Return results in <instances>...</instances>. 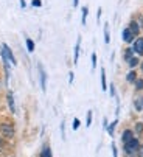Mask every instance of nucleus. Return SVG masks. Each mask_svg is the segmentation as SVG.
I'll return each mask as SVG.
<instances>
[{
    "label": "nucleus",
    "instance_id": "nucleus-34",
    "mask_svg": "<svg viewBox=\"0 0 143 157\" xmlns=\"http://www.w3.org/2000/svg\"><path fill=\"white\" fill-rule=\"evenodd\" d=\"M97 17H98V20H100V17H101V8H98V14H97Z\"/></svg>",
    "mask_w": 143,
    "mask_h": 157
},
{
    "label": "nucleus",
    "instance_id": "nucleus-4",
    "mask_svg": "<svg viewBox=\"0 0 143 157\" xmlns=\"http://www.w3.org/2000/svg\"><path fill=\"white\" fill-rule=\"evenodd\" d=\"M132 48H134V53H137V55H141V56H143V37H137V39L134 40Z\"/></svg>",
    "mask_w": 143,
    "mask_h": 157
},
{
    "label": "nucleus",
    "instance_id": "nucleus-9",
    "mask_svg": "<svg viewBox=\"0 0 143 157\" xmlns=\"http://www.w3.org/2000/svg\"><path fill=\"white\" fill-rule=\"evenodd\" d=\"M6 100H8L10 110L13 112V114H16V104H14V97H13V92H8V95H6Z\"/></svg>",
    "mask_w": 143,
    "mask_h": 157
},
{
    "label": "nucleus",
    "instance_id": "nucleus-25",
    "mask_svg": "<svg viewBox=\"0 0 143 157\" xmlns=\"http://www.w3.org/2000/svg\"><path fill=\"white\" fill-rule=\"evenodd\" d=\"M97 67V55L92 53V69H95Z\"/></svg>",
    "mask_w": 143,
    "mask_h": 157
},
{
    "label": "nucleus",
    "instance_id": "nucleus-15",
    "mask_svg": "<svg viewBox=\"0 0 143 157\" xmlns=\"http://www.w3.org/2000/svg\"><path fill=\"white\" fill-rule=\"evenodd\" d=\"M101 89L106 90L107 89V84H106V72H104V67L101 69Z\"/></svg>",
    "mask_w": 143,
    "mask_h": 157
},
{
    "label": "nucleus",
    "instance_id": "nucleus-21",
    "mask_svg": "<svg viewBox=\"0 0 143 157\" xmlns=\"http://www.w3.org/2000/svg\"><path fill=\"white\" fill-rule=\"evenodd\" d=\"M134 84H135V89H137V90H143V79L137 78V81H135Z\"/></svg>",
    "mask_w": 143,
    "mask_h": 157
},
{
    "label": "nucleus",
    "instance_id": "nucleus-11",
    "mask_svg": "<svg viewBox=\"0 0 143 157\" xmlns=\"http://www.w3.org/2000/svg\"><path fill=\"white\" fill-rule=\"evenodd\" d=\"M132 56H134V48H132V47H128V48L125 50V53H123V59L128 62Z\"/></svg>",
    "mask_w": 143,
    "mask_h": 157
},
{
    "label": "nucleus",
    "instance_id": "nucleus-8",
    "mask_svg": "<svg viewBox=\"0 0 143 157\" xmlns=\"http://www.w3.org/2000/svg\"><path fill=\"white\" fill-rule=\"evenodd\" d=\"M132 139H134V132H132L131 129H125V131H123V136H122L123 143H128V142L132 140Z\"/></svg>",
    "mask_w": 143,
    "mask_h": 157
},
{
    "label": "nucleus",
    "instance_id": "nucleus-28",
    "mask_svg": "<svg viewBox=\"0 0 143 157\" xmlns=\"http://www.w3.org/2000/svg\"><path fill=\"white\" fill-rule=\"evenodd\" d=\"M41 5H42L41 0H33V6H41Z\"/></svg>",
    "mask_w": 143,
    "mask_h": 157
},
{
    "label": "nucleus",
    "instance_id": "nucleus-1",
    "mask_svg": "<svg viewBox=\"0 0 143 157\" xmlns=\"http://www.w3.org/2000/svg\"><path fill=\"white\" fill-rule=\"evenodd\" d=\"M2 59H3V61H6V62H11L13 65H16V64H17V61H16V58H14V55H13L11 48L6 45V44H2Z\"/></svg>",
    "mask_w": 143,
    "mask_h": 157
},
{
    "label": "nucleus",
    "instance_id": "nucleus-20",
    "mask_svg": "<svg viewBox=\"0 0 143 157\" xmlns=\"http://www.w3.org/2000/svg\"><path fill=\"white\" fill-rule=\"evenodd\" d=\"M25 42H27V48H28V52H33V50H34V42H33L30 37H27Z\"/></svg>",
    "mask_w": 143,
    "mask_h": 157
},
{
    "label": "nucleus",
    "instance_id": "nucleus-29",
    "mask_svg": "<svg viewBox=\"0 0 143 157\" xmlns=\"http://www.w3.org/2000/svg\"><path fill=\"white\" fill-rule=\"evenodd\" d=\"M112 152H114V157H118V152H117V146L112 145Z\"/></svg>",
    "mask_w": 143,
    "mask_h": 157
},
{
    "label": "nucleus",
    "instance_id": "nucleus-7",
    "mask_svg": "<svg viewBox=\"0 0 143 157\" xmlns=\"http://www.w3.org/2000/svg\"><path fill=\"white\" fill-rule=\"evenodd\" d=\"M128 28L131 30V33H132L134 36H138V34H140V27H138V24H137V20H131Z\"/></svg>",
    "mask_w": 143,
    "mask_h": 157
},
{
    "label": "nucleus",
    "instance_id": "nucleus-22",
    "mask_svg": "<svg viewBox=\"0 0 143 157\" xmlns=\"http://www.w3.org/2000/svg\"><path fill=\"white\" fill-rule=\"evenodd\" d=\"M81 11H83V25H86V17H87V14H89V10H87V6H84Z\"/></svg>",
    "mask_w": 143,
    "mask_h": 157
},
{
    "label": "nucleus",
    "instance_id": "nucleus-12",
    "mask_svg": "<svg viewBox=\"0 0 143 157\" xmlns=\"http://www.w3.org/2000/svg\"><path fill=\"white\" fill-rule=\"evenodd\" d=\"M41 157H53V155H52V149H50L48 145H45V146L42 148V151H41Z\"/></svg>",
    "mask_w": 143,
    "mask_h": 157
},
{
    "label": "nucleus",
    "instance_id": "nucleus-18",
    "mask_svg": "<svg viewBox=\"0 0 143 157\" xmlns=\"http://www.w3.org/2000/svg\"><path fill=\"white\" fill-rule=\"evenodd\" d=\"M135 134H137V136H141V134H143V123L141 121L135 123Z\"/></svg>",
    "mask_w": 143,
    "mask_h": 157
},
{
    "label": "nucleus",
    "instance_id": "nucleus-26",
    "mask_svg": "<svg viewBox=\"0 0 143 157\" xmlns=\"http://www.w3.org/2000/svg\"><path fill=\"white\" fill-rule=\"evenodd\" d=\"M78 128H79V120L75 118V120H73V131H76Z\"/></svg>",
    "mask_w": 143,
    "mask_h": 157
},
{
    "label": "nucleus",
    "instance_id": "nucleus-3",
    "mask_svg": "<svg viewBox=\"0 0 143 157\" xmlns=\"http://www.w3.org/2000/svg\"><path fill=\"white\" fill-rule=\"evenodd\" d=\"M138 146H140V142L134 137L132 140H129L128 143H125V152L132 155V154H135V152L138 151Z\"/></svg>",
    "mask_w": 143,
    "mask_h": 157
},
{
    "label": "nucleus",
    "instance_id": "nucleus-14",
    "mask_svg": "<svg viewBox=\"0 0 143 157\" xmlns=\"http://www.w3.org/2000/svg\"><path fill=\"white\" fill-rule=\"evenodd\" d=\"M118 124V120H114L109 126H107V132H109V136L110 137H114V131H115V126Z\"/></svg>",
    "mask_w": 143,
    "mask_h": 157
},
{
    "label": "nucleus",
    "instance_id": "nucleus-17",
    "mask_svg": "<svg viewBox=\"0 0 143 157\" xmlns=\"http://www.w3.org/2000/svg\"><path fill=\"white\" fill-rule=\"evenodd\" d=\"M128 64H129L131 69H134L135 65H138V64H140V61H138V58H137V56H132V58L128 61Z\"/></svg>",
    "mask_w": 143,
    "mask_h": 157
},
{
    "label": "nucleus",
    "instance_id": "nucleus-2",
    "mask_svg": "<svg viewBox=\"0 0 143 157\" xmlns=\"http://www.w3.org/2000/svg\"><path fill=\"white\" fill-rule=\"evenodd\" d=\"M0 132H2V136L5 139H13L14 137V126L11 123L5 121V123L0 124Z\"/></svg>",
    "mask_w": 143,
    "mask_h": 157
},
{
    "label": "nucleus",
    "instance_id": "nucleus-31",
    "mask_svg": "<svg viewBox=\"0 0 143 157\" xmlns=\"http://www.w3.org/2000/svg\"><path fill=\"white\" fill-rule=\"evenodd\" d=\"M110 95H112V97L115 95V89H114V84H110Z\"/></svg>",
    "mask_w": 143,
    "mask_h": 157
},
{
    "label": "nucleus",
    "instance_id": "nucleus-27",
    "mask_svg": "<svg viewBox=\"0 0 143 157\" xmlns=\"http://www.w3.org/2000/svg\"><path fill=\"white\" fill-rule=\"evenodd\" d=\"M137 155H138V157H143V145H140V146H138V151H137Z\"/></svg>",
    "mask_w": 143,
    "mask_h": 157
},
{
    "label": "nucleus",
    "instance_id": "nucleus-10",
    "mask_svg": "<svg viewBox=\"0 0 143 157\" xmlns=\"http://www.w3.org/2000/svg\"><path fill=\"white\" fill-rule=\"evenodd\" d=\"M134 107H135L137 112L143 110V97H135L134 98Z\"/></svg>",
    "mask_w": 143,
    "mask_h": 157
},
{
    "label": "nucleus",
    "instance_id": "nucleus-13",
    "mask_svg": "<svg viewBox=\"0 0 143 157\" xmlns=\"http://www.w3.org/2000/svg\"><path fill=\"white\" fill-rule=\"evenodd\" d=\"M126 81H128V82H135V81H137V72H135V70H131V72L126 75Z\"/></svg>",
    "mask_w": 143,
    "mask_h": 157
},
{
    "label": "nucleus",
    "instance_id": "nucleus-32",
    "mask_svg": "<svg viewBox=\"0 0 143 157\" xmlns=\"http://www.w3.org/2000/svg\"><path fill=\"white\" fill-rule=\"evenodd\" d=\"M103 126L107 129V126H109V123H107V118H104V120H103Z\"/></svg>",
    "mask_w": 143,
    "mask_h": 157
},
{
    "label": "nucleus",
    "instance_id": "nucleus-33",
    "mask_svg": "<svg viewBox=\"0 0 143 157\" xmlns=\"http://www.w3.org/2000/svg\"><path fill=\"white\" fill-rule=\"evenodd\" d=\"M20 6H22V8H25V6H27V3H25V0H20Z\"/></svg>",
    "mask_w": 143,
    "mask_h": 157
},
{
    "label": "nucleus",
    "instance_id": "nucleus-16",
    "mask_svg": "<svg viewBox=\"0 0 143 157\" xmlns=\"http://www.w3.org/2000/svg\"><path fill=\"white\" fill-rule=\"evenodd\" d=\"M79 44H81V37L78 39V42H76V47H75V58H73V62H75V64H78V56H79Z\"/></svg>",
    "mask_w": 143,
    "mask_h": 157
},
{
    "label": "nucleus",
    "instance_id": "nucleus-30",
    "mask_svg": "<svg viewBox=\"0 0 143 157\" xmlns=\"http://www.w3.org/2000/svg\"><path fill=\"white\" fill-rule=\"evenodd\" d=\"M3 148H5V142H3V139H0V152L3 151Z\"/></svg>",
    "mask_w": 143,
    "mask_h": 157
},
{
    "label": "nucleus",
    "instance_id": "nucleus-36",
    "mask_svg": "<svg viewBox=\"0 0 143 157\" xmlns=\"http://www.w3.org/2000/svg\"><path fill=\"white\" fill-rule=\"evenodd\" d=\"M140 69H141V73H143V61L140 62Z\"/></svg>",
    "mask_w": 143,
    "mask_h": 157
},
{
    "label": "nucleus",
    "instance_id": "nucleus-5",
    "mask_svg": "<svg viewBox=\"0 0 143 157\" xmlns=\"http://www.w3.org/2000/svg\"><path fill=\"white\" fill-rule=\"evenodd\" d=\"M122 37H123V40H125L126 44H131V42H134V40H135V36L131 33V30H129V28H125V30H123Z\"/></svg>",
    "mask_w": 143,
    "mask_h": 157
},
{
    "label": "nucleus",
    "instance_id": "nucleus-35",
    "mask_svg": "<svg viewBox=\"0 0 143 157\" xmlns=\"http://www.w3.org/2000/svg\"><path fill=\"white\" fill-rule=\"evenodd\" d=\"M73 6H75V8L78 6V0H73Z\"/></svg>",
    "mask_w": 143,
    "mask_h": 157
},
{
    "label": "nucleus",
    "instance_id": "nucleus-24",
    "mask_svg": "<svg viewBox=\"0 0 143 157\" xmlns=\"http://www.w3.org/2000/svg\"><path fill=\"white\" fill-rule=\"evenodd\" d=\"M137 19H138V20H137V24H138V27H140V30H141V28H143V16H141V14H138V16H137Z\"/></svg>",
    "mask_w": 143,
    "mask_h": 157
},
{
    "label": "nucleus",
    "instance_id": "nucleus-6",
    "mask_svg": "<svg viewBox=\"0 0 143 157\" xmlns=\"http://www.w3.org/2000/svg\"><path fill=\"white\" fill-rule=\"evenodd\" d=\"M39 73H41V87H42V90L45 92L47 90V73H45L42 65H39Z\"/></svg>",
    "mask_w": 143,
    "mask_h": 157
},
{
    "label": "nucleus",
    "instance_id": "nucleus-19",
    "mask_svg": "<svg viewBox=\"0 0 143 157\" xmlns=\"http://www.w3.org/2000/svg\"><path fill=\"white\" fill-rule=\"evenodd\" d=\"M109 40H110V36H109V25L106 24V25H104V42L109 44Z\"/></svg>",
    "mask_w": 143,
    "mask_h": 157
},
{
    "label": "nucleus",
    "instance_id": "nucleus-23",
    "mask_svg": "<svg viewBox=\"0 0 143 157\" xmlns=\"http://www.w3.org/2000/svg\"><path fill=\"white\" fill-rule=\"evenodd\" d=\"M86 124H87V128L92 124V110H89L87 112V118H86Z\"/></svg>",
    "mask_w": 143,
    "mask_h": 157
}]
</instances>
